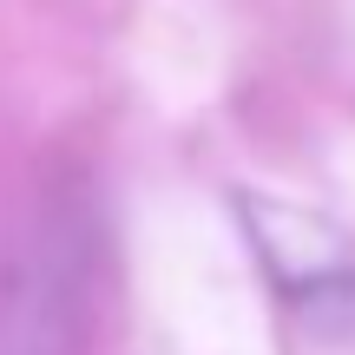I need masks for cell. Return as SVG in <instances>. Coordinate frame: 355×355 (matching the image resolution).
Returning a JSON list of instances; mask_svg holds the SVG:
<instances>
[{"label": "cell", "instance_id": "obj_1", "mask_svg": "<svg viewBox=\"0 0 355 355\" xmlns=\"http://www.w3.org/2000/svg\"><path fill=\"white\" fill-rule=\"evenodd\" d=\"M86 343V230L40 211L0 296V355H79Z\"/></svg>", "mask_w": 355, "mask_h": 355}]
</instances>
